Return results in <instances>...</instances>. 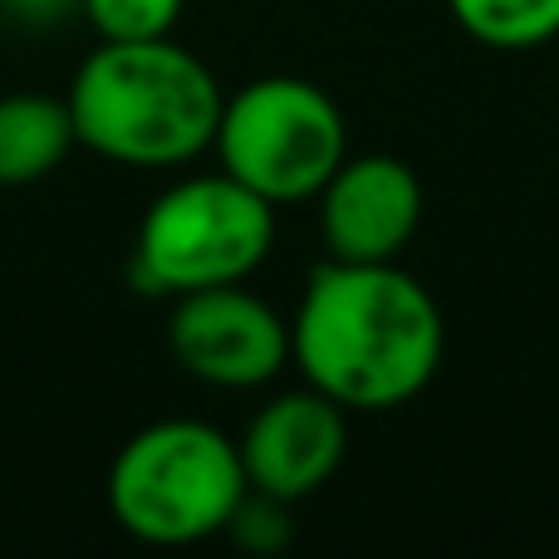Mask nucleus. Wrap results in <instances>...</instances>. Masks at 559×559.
Instances as JSON below:
<instances>
[{
    "instance_id": "5",
    "label": "nucleus",
    "mask_w": 559,
    "mask_h": 559,
    "mask_svg": "<svg viewBox=\"0 0 559 559\" xmlns=\"http://www.w3.org/2000/svg\"><path fill=\"white\" fill-rule=\"evenodd\" d=\"M212 153L222 173L261 192L271 206H295L314 202L348 157V123L314 79L265 74L222 104Z\"/></svg>"
},
{
    "instance_id": "12",
    "label": "nucleus",
    "mask_w": 559,
    "mask_h": 559,
    "mask_svg": "<svg viewBox=\"0 0 559 559\" xmlns=\"http://www.w3.org/2000/svg\"><path fill=\"white\" fill-rule=\"evenodd\" d=\"M226 540H236L246 555H280L295 540V525H289V501H275L265 491H246V501L236 506L231 525H226Z\"/></svg>"
},
{
    "instance_id": "4",
    "label": "nucleus",
    "mask_w": 559,
    "mask_h": 559,
    "mask_svg": "<svg viewBox=\"0 0 559 559\" xmlns=\"http://www.w3.org/2000/svg\"><path fill=\"white\" fill-rule=\"evenodd\" d=\"M275 212L231 173H197L147 202L128 275L143 295L177 299L212 285H241L275 246Z\"/></svg>"
},
{
    "instance_id": "13",
    "label": "nucleus",
    "mask_w": 559,
    "mask_h": 559,
    "mask_svg": "<svg viewBox=\"0 0 559 559\" xmlns=\"http://www.w3.org/2000/svg\"><path fill=\"white\" fill-rule=\"evenodd\" d=\"M0 5H5L20 25H59V20L79 15L84 0H0Z\"/></svg>"
},
{
    "instance_id": "6",
    "label": "nucleus",
    "mask_w": 559,
    "mask_h": 559,
    "mask_svg": "<svg viewBox=\"0 0 559 559\" xmlns=\"http://www.w3.org/2000/svg\"><path fill=\"white\" fill-rule=\"evenodd\" d=\"M167 348L177 368L206 388H265L289 364V319L241 285H212L173 299Z\"/></svg>"
},
{
    "instance_id": "2",
    "label": "nucleus",
    "mask_w": 559,
    "mask_h": 559,
    "mask_svg": "<svg viewBox=\"0 0 559 559\" xmlns=\"http://www.w3.org/2000/svg\"><path fill=\"white\" fill-rule=\"evenodd\" d=\"M79 147L118 167H187L216 143L222 84L173 35L98 39L69 84Z\"/></svg>"
},
{
    "instance_id": "10",
    "label": "nucleus",
    "mask_w": 559,
    "mask_h": 559,
    "mask_svg": "<svg viewBox=\"0 0 559 559\" xmlns=\"http://www.w3.org/2000/svg\"><path fill=\"white\" fill-rule=\"evenodd\" d=\"M447 10L486 49H535L559 35V0H447Z\"/></svg>"
},
{
    "instance_id": "9",
    "label": "nucleus",
    "mask_w": 559,
    "mask_h": 559,
    "mask_svg": "<svg viewBox=\"0 0 559 559\" xmlns=\"http://www.w3.org/2000/svg\"><path fill=\"white\" fill-rule=\"evenodd\" d=\"M79 147L69 98L55 94H0V187H35L64 167Z\"/></svg>"
},
{
    "instance_id": "1",
    "label": "nucleus",
    "mask_w": 559,
    "mask_h": 559,
    "mask_svg": "<svg viewBox=\"0 0 559 559\" xmlns=\"http://www.w3.org/2000/svg\"><path fill=\"white\" fill-rule=\"evenodd\" d=\"M447 354L437 295L397 261H324L289 319V364L348 413H393L427 393Z\"/></svg>"
},
{
    "instance_id": "3",
    "label": "nucleus",
    "mask_w": 559,
    "mask_h": 559,
    "mask_svg": "<svg viewBox=\"0 0 559 559\" xmlns=\"http://www.w3.org/2000/svg\"><path fill=\"white\" fill-rule=\"evenodd\" d=\"M251 481L241 447L202 417H163L133 432L108 466V515L138 545L182 550L226 535Z\"/></svg>"
},
{
    "instance_id": "8",
    "label": "nucleus",
    "mask_w": 559,
    "mask_h": 559,
    "mask_svg": "<svg viewBox=\"0 0 559 559\" xmlns=\"http://www.w3.org/2000/svg\"><path fill=\"white\" fill-rule=\"evenodd\" d=\"M241 466L251 491H265L275 501H305L334 472L348 452V407L324 397L319 388H289L265 397L251 413L246 432L236 437Z\"/></svg>"
},
{
    "instance_id": "7",
    "label": "nucleus",
    "mask_w": 559,
    "mask_h": 559,
    "mask_svg": "<svg viewBox=\"0 0 559 559\" xmlns=\"http://www.w3.org/2000/svg\"><path fill=\"white\" fill-rule=\"evenodd\" d=\"M319 236L329 261H397L423 226V177L393 153H348L319 187Z\"/></svg>"
},
{
    "instance_id": "11",
    "label": "nucleus",
    "mask_w": 559,
    "mask_h": 559,
    "mask_svg": "<svg viewBox=\"0 0 559 559\" xmlns=\"http://www.w3.org/2000/svg\"><path fill=\"white\" fill-rule=\"evenodd\" d=\"M187 0H84L79 15L98 29V39H163L177 29Z\"/></svg>"
}]
</instances>
